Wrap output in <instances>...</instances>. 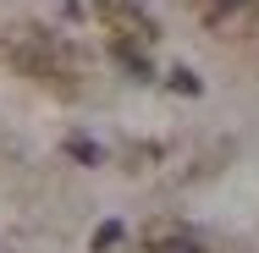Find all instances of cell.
Instances as JSON below:
<instances>
[{"instance_id":"3","label":"cell","mask_w":259,"mask_h":253,"mask_svg":"<svg viewBox=\"0 0 259 253\" xmlns=\"http://www.w3.org/2000/svg\"><path fill=\"white\" fill-rule=\"evenodd\" d=\"M155 253H204V248H199L188 231H177V237H160V242H155Z\"/></svg>"},{"instance_id":"6","label":"cell","mask_w":259,"mask_h":253,"mask_svg":"<svg viewBox=\"0 0 259 253\" xmlns=\"http://www.w3.org/2000/svg\"><path fill=\"white\" fill-rule=\"evenodd\" d=\"M199 6H204V17L215 22V17H232V11L243 6V0H199Z\"/></svg>"},{"instance_id":"1","label":"cell","mask_w":259,"mask_h":253,"mask_svg":"<svg viewBox=\"0 0 259 253\" xmlns=\"http://www.w3.org/2000/svg\"><path fill=\"white\" fill-rule=\"evenodd\" d=\"M66 154L83 160V165H100V160H105V149L94 143V138H66Z\"/></svg>"},{"instance_id":"5","label":"cell","mask_w":259,"mask_h":253,"mask_svg":"<svg viewBox=\"0 0 259 253\" xmlns=\"http://www.w3.org/2000/svg\"><path fill=\"white\" fill-rule=\"evenodd\" d=\"M171 88H182V94H199L204 83H199V77H193L188 66H177V72H171Z\"/></svg>"},{"instance_id":"2","label":"cell","mask_w":259,"mask_h":253,"mask_svg":"<svg viewBox=\"0 0 259 253\" xmlns=\"http://www.w3.org/2000/svg\"><path fill=\"white\" fill-rule=\"evenodd\" d=\"M121 237H127V226H121V220H105L100 231H94V253H110Z\"/></svg>"},{"instance_id":"4","label":"cell","mask_w":259,"mask_h":253,"mask_svg":"<svg viewBox=\"0 0 259 253\" xmlns=\"http://www.w3.org/2000/svg\"><path fill=\"white\" fill-rule=\"evenodd\" d=\"M116 61H121V66L133 72V77H149V61H144V55H133L127 44H116Z\"/></svg>"}]
</instances>
